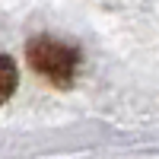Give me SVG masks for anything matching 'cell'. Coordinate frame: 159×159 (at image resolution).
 <instances>
[{
    "label": "cell",
    "mask_w": 159,
    "mask_h": 159,
    "mask_svg": "<svg viewBox=\"0 0 159 159\" xmlns=\"http://www.w3.org/2000/svg\"><path fill=\"white\" fill-rule=\"evenodd\" d=\"M25 54H29V64H32V70L38 76H45L51 83H57V86H67L73 80L76 61H80L73 48L54 42V38H35Z\"/></svg>",
    "instance_id": "cell-1"
},
{
    "label": "cell",
    "mask_w": 159,
    "mask_h": 159,
    "mask_svg": "<svg viewBox=\"0 0 159 159\" xmlns=\"http://www.w3.org/2000/svg\"><path fill=\"white\" fill-rule=\"evenodd\" d=\"M13 83H16V73H13V61L3 57V96L10 99V92H13Z\"/></svg>",
    "instance_id": "cell-2"
}]
</instances>
